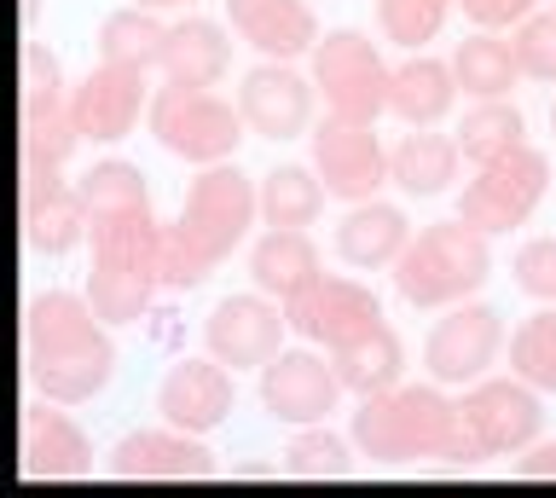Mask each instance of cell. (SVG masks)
Listing matches in <instances>:
<instances>
[{"instance_id":"obj_23","label":"cell","mask_w":556,"mask_h":498,"mask_svg":"<svg viewBox=\"0 0 556 498\" xmlns=\"http://www.w3.org/2000/svg\"><path fill=\"white\" fill-rule=\"evenodd\" d=\"M458 71L452 59H434V53H406L394 64V81H389V116L406 128H434L441 116L458 105Z\"/></svg>"},{"instance_id":"obj_8","label":"cell","mask_w":556,"mask_h":498,"mask_svg":"<svg viewBox=\"0 0 556 498\" xmlns=\"http://www.w3.org/2000/svg\"><path fill=\"white\" fill-rule=\"evenodd\" d=\"M545 192H551V157H545L539 145L521 140L516 151H504V157L481 163L476 180H464L458 215L469 220V227H481L486 238H498V232L528 227L533 209L545 203Z\"/></svg>"},{"instance_id":"obj_13","label":"cell","mask_w":556,"mask_h":498,"mask_svg":"<svg viewBox=\"0 0 556 498\" xmlns=\"http://www.w3.org/2000/svg\"><path fill=\"white\" fill-rule=\"evenodd\" d=\"M285 319H290V331L302 342L337 354V348H348V342H359L365 331H377V324H382V302H377L371 284L325 272V279H313L302 290V296L285 302Z\"/></svg>"},{"instance_id":"obj_9","label":"cell","mask_w":556,"mask_h":498,"mask_svg":"<svg viewBox=\"0 0 556 498\" xmlns=\"http://www.w3.org/2000/svg\"><path fill=\"white\" fill-rule=\"evenodd\" d=\"M504 354V319L498 307L486 302H452L441 307V319L429 324L424 336V376L446 388H469L481 383V376H493Z\"/></svg>"},{"instance_id":"obj_18","label":"cell","mask_w":556,"mask_h":498,"mask_svg":"<svg viewBox=\"0 0 556 498\" xmlns=\"http://www.w3.org/2000/svg\"><path fill=\"white\" fill-rule=\"evenodd\" d=\"M104 470H111L116 481H208V475H220V463L203 446V435L156 423V429L122 435L111 446V458H104Z\"/></svg>"},{"instance_id":"obj_10","label":"cell","mask_w":556,"mask_h":498,"mask_svg":"<svg viewBox=\"0 0 556 498\" xmlns=\"http://www.w3.org/2000/svg\"><path fill=\"white\" fill-rule=\"evenodd\" d=\"M464 429L476 435L481 458H516L528 452L539 440V429H545V406H539V388L528 376H481V383L464 388Z\"/></svg>"},{"instance_id":"obj_11","label":"cell","mask_w":556,"mask_h":498,"mask_svg":"<svg viewBox=\"0 0 556 498\" xmlns=\"http://www.w3.org/2000/svg\"><path fill=\"white\" fill-rule=\"evenodd\" d=\"M307 151H313V168H319L325 192L337 203H365L382 186H394L377 123H348V116L325 111V123H313V133H307Z\"/></svg>"},{"instance_id":"obj_17","label":"cell","mask_w":556,"mask_h":498,"mask_svg":"<svg viewBox=\"0 0 556 498\" xmlns=\"http://www.w3.org/2000/svg\"><path fill=\"white\" fill-rule=\"evenodd\" d=\"M17 458L29 481H81L93 475V440L64 411V400H29L17 411Z\"/></svg>"},{"instance_id":"obj_35","label":"cell","mask_w":556,"mask_h":498,"mask_svg":"<svg viewBox=\"0 0 556 498\" xmlns=\"http://www.w3.org/2000/svg\"><path fill=\"white\" fill-rule=\"evenodd\" d=\"M354 452H359L354 440L330 435L325 423H307L302 435L285 446L278 463H285V475H295V481H342L348 470H354Z\"/></svg>"},{"instance_id":"obj_34","label":"cell","mask_w":556,"mask_h":498,"mask_svg":"<svg viewBox=\"0 0 556 498\" xmlns=\"http://www.w3.org/2000/svg\"><path fill=\"white\" fill-rule=\"evenodd\" d=\"M510 371L528 376L539 394H556V302H539L510 331Z\"/></svg>"},{"instance_id":"obj_5","label":"cell","mask_w":556,"mask_h":498,"mask_svg":"<svg viewBox=\"0 0 556 498\" xmlns=\"http://www.w3.org/2000/svg\"><path fill=\"white\" fill-rule=\"evenodd\" d=\"M76 145L81 133L70 116L59 59L47 53V41L24 29V47H17V168H64Z\"/></svg>"},{"instance_id":"obj_6","label":"cell","mask_w":556,"mask_h":498,"mask_svg":"<svg viewBox=\"0 0 556 498\" xmlns=\"http://www.w3.org/2000/svg\"><path fill=\"white\" fill-rule=\"evenodd\" d=\"M307 76H313V88H319L330 116H348V123L389 116L394 64H382V47L365 29H325L307 53Z\"/></svg>"},{"instance_id":"obj_30","label":"cell","mask_w":556,"mask_h":498,"mask_svg":"<svg viewBox=\"0 0 556 498\" xmlns=\"http://www.w3.org/2000/svg\"><path fill=\"white\" fill-rule=\"evenodd\" d=\"M76 192H81L87 227H93V220L146 215V209H151L146 168H139V163H128V157H104V163H93V168H87V175L76 180Z\"/></svg>"},{"instance_id":"obj_21","label":"cell","mask_w":556,"mask_h":498,"mask_svg":"<svg viewBox=\"0 0 556 498\" xmlns=\"http://www.w3.org/2000/svg\"><path fill=\"white\" fill-rule=\"evenodd\" d=\"M226 18L261 59H302L319 41V12L307 0H226Z\"/></svg>"},{"instance_id":"obj_40","label":"cell","mask_w":556,"mask_h":498,"mask_svg":"<svg viewBox=\"0 0 556 498\" xmlns=\"http://www.w3.org/2000/svg\"><path fill=\"white\" fill-rule=\"evenodd\" d=\"M458 12L469 18V29H516L539 12V0H458Z\"/></svg>"},{"instance_id":"obj_14","label":"cell","mask_w":556,"mask_h":498,"mask_svg":"<svg viewBox=\"0 0 556 498\" xmlns=\"http://www.w3.org/2000/svg\"><path fill=\"white\" fill-rule=\"evenodd\" d=\"M151 111V71H134V64H111L99 59L76 88H70V116H76V133L93 145H116L139 128V116Z\"/></svg>"},{"instance_id":"obj_12","label":"cell","mask_w":556,"mask_h":498,"mask_svg":"<svg viewBox=\"0 0 556 498\" xmlns=\"http://www.w3.org/2000/svg\"><path fill=\"white\" fill-rule=\"evenodd\" d=\"M342 376H337V359L313 354L307 348H278L267 366H261V411L273 423H290V429H307V423H325L330 411L342 406Z\"/></svg>"},{"instance_id":"obj_3","label":"cell","mask_w":556,"mask_h":498,"mask_svg":"<svg viewBox=\"0 0 556 498\" xmlns=\"http://www.w3.org/2000/svg\"><path fill=\"white\" fill-rule=\"evenodd\" d=\"M486 272H493V238L481 227H469L464 215H452V220H434V227L412 232V244L394 261V290L406 307L434 314V307L469 302L486 284Z\"/></svg>"},{"instance_id":"obj_7","label":"cell","mask_w":556,"mask_h":498,"mask_svg":"<svg viewBox=\"0 0 556 498\" xmlns=\"http://www.w3.org/2000/svg\"><path fill=\"white\" fill-rule=\"evenodd\" d=\"M255 220H261V180L243 175L238 157L198 168V180L186 186L180 232H186L191 244H198L215 267H220L238 244H243V238H250Z\"/></svg>"},{"instance_id":"obj_37","label":"cell","mask_w":556,"mask_h":498,"mask_svg":"<svg viewBox=\"0 0 556 498\" xmlns=\"http://www.w3.org/2000/svg\"><path fill=\"white\" fill-rule=\"evenodd\" d=\"M208 272H215V261L180 232V220L163 227V244H156V284L163 290H198Z\"/></svg>"},{"instance_id":"obj_24","label":"cell","mask_w":556,"mask_h":498,"mask_svg":"<svg viewBox=\"0 0 556 498\" xmlns=\"http://www.w3.org/2000/svg\"><path fill=\"white\" fill-rule=\"evenodd\" d=\"M250 279L255 290H267L273 302L302 296L313 279H325V255L307 238V227H267L250 244Z\"/></svg>"},{"instance_id":"obj_25","label":"cell","mask_w":556,"mask_h":498,"mask_svg":"<svg viewBox=\"0 0 556 498\" xmlns=\"http://www.w3.org/2000/svg\"><path fill=\"white\" fill-rule=\"evenodd\" d=\"M163 81H180V88H220L226 71H232V41L215 18H180L168 24V47H163Z\"/></svg>"},{"instance_id":"obj_33","label":"cell","mask_w":556,"mask_h":498,"mask_svg":"<svg viewBox=\"0 0 556 498\" xmlns=\"http://www.w3.org/2000/svg\"><path fill=\"white\" fill-rule=\"evenodd\" d=\"M156 284L151 272H139V267H116V261H93L87 267V302H93V314L104 324H139L151 314V296H156Z\"/></svg>"},{"instance_id":"obj_29","label":"cell","mask_w":556,"mask_h":498,"mask_svg":"<svg viewBox=\"0 0 556 498\" xmlns=\"http://www.w3.org/2000/svg\"><path fill=\"white\" fill-rule=\"evenodd\" d=\"M325 180L319 168L278 163L261 175V227H313L325 215Z\"/></svg>"},{"instance_id":"obj_2","label":"cell","mask_w":556,"mask_h":498,"mask_svg":"<svg viewBox=\"0 0 556 498\" xmlns=\"http://www.w3.org/2000/svg\"><path fill=\"white\" fill-rule=\"evenodd\" d=\"M348 440L359 446V458L371 463H452V470H469L481 463V446L476 435L464 429V411L458 400L446 394V383H394L371 394V400L354 406L348 418Z\"/></svg>"},{"instance_id":"obj_4","label":"cell","mask_w":556,"mask_h":498,"mask_svg":"<svg viewBox=\"0 0 556 498\" xmlns=\"http://www.w3.org/2000/svg\"><path fill=\"white\" fill-rule=\"evenodd\" d=\"M146 128L168 157H180L191 168L238 157L243 133H250V123H243V111L232 99H220L215 88H180V81H163L151 93Z\"/></svg>"},{"instance_id":"obj_43","label":"cell","mask_w":556,"mask_h":498,"mask_svg":"<svg viewBox=\"0 0 556 498\" xmlns=\"http://www.w3.org/2000/svg\"><path fill=\"white\" fill-rule=\"evenodd\" d=\"M35 12H41V0H24V29L35 24Z\"/></svg>"},{"instance_id":"obj_28","label":"cell","mask_w":556,"mask_h":498,"mask_svg":"<svg viewBox=\"0 0 556 498\" xmlns=\"http://www.w3.org/2000/svg\"><path fill=\"white\" fill-rule=\"evenodd\" d=\"M452 71H458V88L469 99H510V88L521 81L516 47L498 41V29H476L452 47Z\"/></svg>"},{"instance_id":"obj_32","label":"cell","mask_w":556,"mask_h":498,"mask_svg":"<svg viewBox=\"0 0 556 498\" xmlns=\"http://www.w3.org/2000/svg\"><path fill=\"white\" fill-rule=\"evenodd\" d=\"M163 47H168V24L156 18L151 7H134V0L99 24V59H111V64L156 71V64H163Z\"/></svg>"},{"instance_id":"obj_44","label":"cell","mask_w":556,"mask_h":498,"mask_svg":"<svg viewBox=\"0 0 556 498\" xmlns=\"http://www.w3.org/2000/svg\"><path fill=\"white\" fill-rule=\"evenodd\" d=\"M551 133H556V99H551Z\"/></svg>"},{"instance_id":"obj_42","label":"cell","mask_w":556,"mask_h":498,"mask_svg":"<svg viewBox=\"0 0 556 498\" xmlns=\"http://www.w3.org/2000/svg\"><path fill=\"white\" fill-rule=\"evenodd\" d=\"M134 7H151V12H168V7H191V0H134Z\"/></svg>"},{"instance_id":"obj_38","label":"cell","mask_w":556,"mask_h":498,"mask_svg":"<svg viewBox=\"0 0 556 498\" xmlns=\"http://www.w3.org/2000/svg\"><path fill=\"white\" fill-rule=\"evenodd\" d=\"M516 64L528 81H545V88H556V12H533V18L516 24Z\"/></svg>"},{"instance_id":"obj_26","label":"cell","mask_w":556,"mask_h":498,"mask_svg":"<svg viewBox=\"0 0 556 498\" xmlns=\"http://www.w3.org/2000/svg\"><path fill=\"white\" fill-rule=\"evenodd\" d=\"M458 168H464L458 133L412 128L406 140H400V145L389 151V180H394L406 197H441V192H452Z\"/></svg>"},{"instance_id":"obj_20","label":"cell","mask_w":556,"mask_h":498,"mask_svg":"<svg viewBox=\"0 0 556 498\" xmlns=\"http://www.w3.org/2000/svg\"><path fill=\"white\" fill-rule=\"evenodd\" d=\"M17 203H24V244L29 255H70L87 232V209L76 180L59 168H17Z\"/></svg>"},{"instance_id":"obj_22","label":"cell","mask_w":556,"mask_h":498,"mask_svg":"<svg viewBox=\"0 0 556 498\" xmlns=\"http://www.w3.org/2000/svg\"><path fill=\"white\" fill-rule=\"evenodd\" d=\"M412 244V220L406 209H394V203H348V215L337 220V255L354 272H382L400 261V250Z\"/></svg>"},{"instance_id":"obj_27","label":"cell","mask_w":556,"mask_h":498,"mask_svg":"<svg viewBox=\"0 0 556 498\" xmlns=\"http://www.w3.org/2000/svg\"><path fill=\"white\" fill-rule=\"evenodd\" d=\"M330 359H337V376L354 400H371V394L406 383V342H400L394 324H377V331H365L359 342H348Z\"/></svg>"},{"instance_id":"obj_31","label":"cell","mask_w":556,"mask_h":498,"mask_svg":"<svg viewBox=\"0 0 556 498\" xmlns=\"http://www.w3.org/2000/svg\"><path fill=\"white\" fill-rule=\"evenodd\" d=\"M452 133H458L464 163L481 168V163H493V157H504V151H516L528 140V116H521V105H510V99H476Z\"/></svg>"},{"instance_id":"obj_16","label":"cell","mask_w":556,"mask_h":498,"mask_svg":"<svg viewBox=\"0 0 556 498\" xmlns=\"http://www.w3.org/2000/svg\"><path fill=\"white\" fill-rule=\"evenodd\" d=\"M313 99H319V88H313V76H302L290 59H261L250 76L238 81V111L243 123H250L255 140H307L313 133Z\"/></svg>"},{"instance_id":"obj_15","label":"cell","mask_w":556,"mask_h":498,"mask_svg":"<svg viewBox=\"0 0 556 498\" xmlns=\"http://www.w3.org/2000/svg\"><path fill=\"white\" fill-rule=\"evenodd\" d=\"M285 302H273L267 290H250V296H220L203 319V348L232 371H261L267 359L285 348Z\"/></svg>"},{"instance_id":"obj_19","label":"cell","mask_w":556,"mask_h":498,"mask_svg":"<svg viewBox=\"0 0 556 498\" xmlns=\"http://www.w3.org/2000/svg\"><path fill=\"white\" fill-rule=\"evenodd\" d=\"M232 366H220L215 354L203 359H174L156 383V418L174 423V429H191V435H208L232 418Z\"/></svg>"},{"instance_id":"obj_1","label":"cell","mask_w":556,"mask_h":498,"mask_svg":"<svg viewBox=\"0 0 556 498\" xmlns=\"http://www.w3.org/2000/svg\"><path fill=\"white\" fill-rule=\"evenodd\" d=\"M24 376L35 394L87 406L116 376L111 324L93 314L87 290H41L24 307Z\"/></svg>"},{"instance_id":"obj_41","label":"cell","mask_w":556,"mask_h":498,"mask_svg":"<svg viewBox=\"0 0 556 498\" xmlns=\"http://www.w3.org/2000/svg\"><path fill=\"white\" fill-rule=\"evenodd\" d=\"M521 481H556V440H533L528 452H516Z\"/></svg>"},{"instance_id":"obj_36","label":"cell","mask_w":556,"mask_h":498,"mask_svg":"<svg viewBox=\"0 0 556 498\" xmlns=\"http://www.w3.org/2000/svg\"><path fill=\"white\" fill-rule=\"evenodd\" d=\"M452 7H458V0H377V29L389 47L424 53V47L446 29Z\"/></svg>"},{"instance_id":"obj_39","label":"cell","mask_w":556,"mask_h":498,"mask_svg":"<svg viewBox=\"0 0 556 498\" xmlns=\"http://www.w3.org/2000/svg\"><path fill=\"white\" fill-rule=\"evenodd\" d=\"M510 272H516V290L533 302H556V238H528L516 255H510Z\"/></svg>"}]
</instances>
